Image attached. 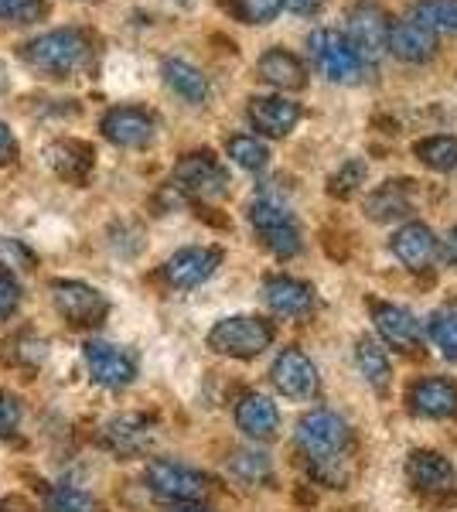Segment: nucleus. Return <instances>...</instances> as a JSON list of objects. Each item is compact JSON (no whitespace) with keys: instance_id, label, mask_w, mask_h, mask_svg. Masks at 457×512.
<instances>
[{"instance_id":"13","label":"nucleus","mask_w":457,"mask_h":512,"mask_svg":"<svg viewBox=\"0 0 457 512\" xmlns=\"http://www.w3.org/2000/svg\"><path fill=\"white\" fill-rule=\"evenodd\" d=\"M99 130H103V137L116 147H147L157 134V120L144 106H113V110L99 120Z\"/></svg>"},{"instance_id":"25","label":"nucleus","mask_w":457,"mask_h":512,"mask_svg":"<svg viewBox=\"0 0 457 512\" xmlns=\"http://www.w3.org/2000/svg\"><path fill=\"white\" fill-rule=\"evenodd\" d=\"M161 76L168 82L171 93H178L191 106H202L205 99H209V79L202 76L198 65H191L185 59H164Z\"/></svg>"},{"instance_id":"21","label":"nucleus","mask_w":457,"mask_h":512,"mask_svg":"<svg viewBox=\"0 0 457 512\" xmlns=\"http://www.w3.org/2000/svg\"><path fill=\"white\" fill-rule=\"evenodd\" d=\"M236 424L239 431L253 441H270L280 431V410L270 396L263 393H243L236 403Z\"/></svg>"},{"instance_id":"12","label":"nucleus","mask_w":457,"mask_h":512,"mask_svg":"<svg viewBox=\"0 0 457 512\" xmlns=\"http://www.w3.org/2000/svg\"><path fill=\"white\" fill-rule=\"evenodd\" d=\"M270 379L280 393L290 396V400H314L318 396V369L314 362L307 359L301 349H284L273 359V369H270Z\"/></svg>"},{"instance_id":"5","label":"nucleus","mask_w":457,"mask_h":512,"mask_svg":"<svg viewBox=\"0 0 457 512\" xmlns=\"http://www.w3.org/2000/svg\"><path fill=\"white\" fill-rule=\"evenodd\" d=\"M144 482L157 499L164 502H178V506H188V502H198L205 492H209V478H205L198 468L181 465V461H168L157 458L147 465Z\"/></svg>"},{"instance_id":"6","label":"nucleus","mask_w":457,"mask_h":512,"mask_svg":"<svg viewBox=\"0 0 457 512\" xmlns=\"http://www.w3.org/2000/svg\"><path fill=\"white\" fill-rule=\"evenodd\" d=\"M389 28H393V21H389V14L382 11L379 4L359 0V4L348 11L345 38L362 62H379L382 55L389 52Z\"/></svg>"},{"instance_id":"32","label":"nucleus","mask_w":457,"mask_h":512,"mask_svg":"<svg viewBox=\"0 0 457 512\" xmlns=\"http://www.w3.org/2000/svg\"><path fill=\"white\" fill-rule=\"evenodd\" d=\"M229 472L239 478V482H246V485H256V482H267V478L273 475V468H270V458L263 451H256V448H243V451H236L229 458Z\"/></svg>"},{"instance_id":"16","label":"nucleus","mask_w":457,"mask_h":512,"mask_svg":"<svg viewBox=\"0 0 457 512\" xmlns=\"http://www.w3.org/2000/svg\"><path fill=\"white\" fill-rule=\"evenodd\" d=\"M154 437V417L147 414H120L113 417L110 424H103L99 431V444L106 451L120 454V458H130V454H140L151 444Z\"/></svg>"},{"instance_id":"45","label":"nucleus","mask_w":457,"mask_h":512,"mask_svg":"<svg viewBox=\"0 0 457 512\" xmlns=\"http://www.w3.org/2000/svg\"><path fill=\"white\" fill-rule=\"evenodd\" d=\"M7 82H11V79H7V65L0 62V93H4V89H7Z\"/></svg>"},{"instance_id":"42","label":"nucleus","mask_w":457,"mask_h":512,"mask_svg":"<svg viewBox=\"0 0 457 512\" xmlns=\"http://www.w3.org/2000/svg\"><path fill=\"white\" fill-rule=\"evenodd\" d=\"M0 512H41V509L31 499H24V495H4L0 499Z\"/></svg>"},{"instance_id":"22","label":"nucleus","mask_w":457,"mask_h":512,"mask_svg":"<svg viewBox=\"0 0 457 512\" xmlns=\"http://www.w3.org/2000/svg\"><path fill=\"white\" fill-rule=\"evenodd\" d=\"M263 301H267L273 315H280V318H304L307 311L314 308V291L304 280L280 274V277H267V284H263Z\"/></svg>"},{"instance_id":"37","label":"nucleus","mask_w":457,"mask_h":512,"mask_svg":"<svg viewBox=\"0 0 457 512\" xmlns=\"http://www.w3.org/2000/svg\"><path fill=\"white\" fill-rule=\"evenodd\" d=\"M45 18V0H0V21L31 24Z\"/></svg>"},{"instance_id":"4","label":"nucleus","mask_w":457,"mask_h":512,"mask_svg":"<svg viewBox=\"0 0 457 512\" xmlns=\"http://www.w3.org/2000/svg\"><path fill=\"white\" fill-rule=\"evenodd\" d=\"M249 222H253L256 236L263 239V246L280 256V260H290V256L301 253V226H297L294 212L287 205H280L277 198H256L249 205Z\"/></svg>"},{"instance_id":"28","label":"nucleus","mask_w":457,"mask_h":512,"mask_svg":"<svg viewBox=\"0 0 457 512\" xmlns=\"http://www.w3.org/2000/svg\"><path fill=\"white\" fill-rule=\"evenodd\" d=\"M413 154L440 175H457V137H423L413 144Z\"/></svg>"},{"instance_id":"31","label":"nucleus","mask_w":457,"mask_h":512,"mask_svg":"<svg viewBox=\"0 0 457 512\" xmlns=\"http://www.w3.org/2000/svg\"><path fill=\"white\" fill-rule=\"evenodd\" d=\"M222 11L243 24H270L284 11V0H222Z\"/></svg>"},{"instance_id":"3","label":"nucleus","mask_w":457,"mask_h":512,"mask_svg":"<svg viewBox=\"0 0 457 512\" xmlns=\"http://www.w3.org/2000/svg\"><path fill=\"white\" fill-rule=\"evenodd\" d=\"M273 345V325L256 315H232L215 321L209 332V349L229 359H256L263 349Z\"/></svg>"},{"instance_id":"18","label":"nucleus","mask_w":457,"mask_h":512,"mask_svg":"<svg viewBox=\"0 0 457 512\" xmlns=\"http://www.w3.org/2000/svg\"><path fill=\"white\" fill-rule=\"evenodd\" d=\"M454 465L437 451H413L406 458V482L423 495H440L454 489Z\"/></svg>"},{"instance_id":"15","label":"nucleus","mask_w":457,"mask_h":512,"mask_svg":"<svg viewBox=\"0 0 457 512\" xmlns=\"http://www.w3.org/2000/svg\"><path fill=\"white\" fill-rule=\"evenodd\" d=\"M410 410L430 420H457V383L444 376L417 379L406 393Z\"/></svg>"},{"instance_id":"30","label":"nucleus","mask_w":457,"mask_h":512,"mask_svg":"<svg viewBox=\"0 0 457 512\" xmlns=\"http://www.w3.org/2000/svg\"><path fill=\"white\" fill-rule=\"evenodd\" d=\"M413 18L427 24L434 35H440V31L457 35V0H420L413 7Z\"/></svg>"},{"instance_id":"36","label":"nucleus","mask_w":457,"mask_h":512,"mask_svg":"<svg viewBox=\"0 0 457 512\" xmlns=\"http://www.w3.org/2000/svg\"><path fill=\"white\" fill-rule=\"evenodd\" d=\"M35 253L21 243V239H11V236H0V270H35Z\"/></svg>"},{"instance_id":"44","label":"nucleus","mask_w":457,"mask_h":512,"mask_svg":"<svg viewBox=\"0 0 457 512\" xmlns=\"http://www.w3.org/2000/svg\"><path fill=\"white\" fill-rule=\"evenodd\" d=\"M171 512H209V509L198 506V502H188V506H178V509H171Z\"/></svg>"},{"instance_id":"38","label":"nucleus","mask_w":457,"mask_h":512,"mask_svg":"<svg viewBox=\"0 0 457 512\" xmlns=\"http://www.w3.org/2000/svg\"><path fill=\"white\" fill-rule=\"evenodd\" d=\"M21 427V403L18 396L0 390V437H14Z\"/></svg>"},{"instance_id":"43","label":"nucleus","mask_w":457,"mask_h":512,"mask_svg":"<svg viewBox=\"0 0 457 512\" xmlns=\"http://www.w3.org/2000/svg\"><path fill=\"white\" fill-rule=\"evenodd\" d=\"M321 4H324V0H284V7H290L294 14H304V18H307V14H318Z\"/></svg>"},{"instance_id":"27","label":"nucleus","mask_w":457,"mask_h":512,"mask_svg":"<svg viewBox=\"0 0 457 512\" xmlns=\"http://www.w3.org/2000/svg\"><path fill=\"white\" fill-rule=\"evenodd\" d=\"M355 366L365 376V383L376 393L389 390V379H393V366H389V352L382 349L376 338H359L355 342Z\"/></svg>"},{"instance_id":"2","label":"nucleus","mask_w":457,"mask_h":512,"mask_svg":"<svg viewBox=\"0 0 457 512\" xmlns=\"http://www.w3.org/2000/svg\"><path fill=\"white\" fill-rule=\"evenodd\" d=\"M93 41L82 28H55L21 45V62L45 79H72L89 69Z\"/></svg>"},{"instance_id":"24","label":"nucleus","mask_w":457,"mask_h":512,"mask_svg":"<svg viewBox=\"0 0 457 512\" xmlns=\"http://www.w3.org/2000/svg\"><path fill=\"white\" fill-rule=\"evenodd\" d=\"M45 158H48V168H52L58 178L86 181L89 171H93L96 154H93V147L82 144V140H55L45 151Z\"/></svg>"},{"instance_id":"19","label":"nucleus","mask_w":457,"mask_h":512,"mask_svg":"<svg viewBox=\"0 0 457 512\" xmlns=\"http://www.w3.org/2000/svg\"><path fill=\"white\" fill-rule=\"evenodd\" d=\"M389 250H393L396 260L410 270H427L430 263L437 260V236L430 226L423 222H406L403 229H396L393 239H389Z\"/></svg>"},{"instance_id":"33","label":"nucleus","mask_w":457,"mask_h":512,"mask_svg":"<svg viewBox=\"0 0 457 512\" xmlns=\"http://www.w3.org/2000/svg\"><path fill=\"white\" fill-rule=\"evenodd\" d=\"M427 332H430V338H434L440 355L457 362V311H451V308L434 311L427 321Z\"/></svg>"},{"instance_id":"1","label":"nucleus","mask_w":457,"mask_h":512,"mask_svg":"<svg viewBox=\"0 0 457 512\" xmlns=\"http://www.w3.org/2000/svg\"><path fill=\"white\" fill-rule=\"evenodd\" d=\"M294 444L314 482L345 489L355 472V437L342 417L331 410H311L297 420Z\"/></svg>"},{"instance_id":"26","label":"nucleus","mask_w":457,"mask_h":512,"mask_svg":"<svg viewBox=\"0 0 457 512\" xmlns=\"http://www.w3.org/2000/svg\"><path fill=\"white\" fill-rule=\"evenodd\" d=\"M260 79H267L277 89H304L307 86V69L297 55L284 52V48H270L260 59Z\"/></svg>"},{"instance_id":"40","label":"nucleus","mask_w":457,"mask_h":512,"mask_svg":"<svg viewBox=\"0 0 457 512\" xmlns=\"http://www.w3.org/2000/svg\"><path fill=\"white\" fill-rule=\"evenodd\" d=\"M437 256L444 263H451V267H457V226L447 229L444 239H437Z\"/></svg>"},{"instance_id":"8","label":"nucleus","mask_w":457,"mask_h":512,"mask_svg":"<svg viewBox=\"0 0 457 512\" xmlns=\"http://www.w3.org/2000/svg\"><path fill=\"white\" fill-rule=\"evenodd\" d=\"M307 48H311V59L318 62V69L338 86H352V82L362 79V59L352 52L348 38L335 28H318L311 38H307Z\"/></svg>"},{"instance_id":"7","label":"nucleus","mask_w":457,"mask_h":512,"mask_svg":"<svg viewBox=\"0 0 457 512\" xmlns=\"http://www.w3.org/2000/svg\"><path fill=\"white\" fill-rule=\"evenodd\" d=\"M52 301L55 311L69 321L72 328H96L110 315V301L103 291L82 280H52Z\"/></svg>"},{"instance_id":"39","label":"nucleus","mask_w":457,"mask_h":512,"mask_svg":"<svg viewBox=\"0 0 457 512\" xmlns=\"http://www.w3.org/2000/svg\"><path fill=\"white\" fill-rule=\"evenodd\" d=\"M21 304V284L7 270H0V321H7Z\"/></svg>"},{"instance_id":"11","label":"nucleus","mask_w":457,"mask_h":512,"mask_svg":"<svg viewBox=\"0 0 457 512\" xmlns=\"http://www.w3.org/2000/svg\"><path fill=\"white\" fill-rule=\"evenodd\" d=\"M222 263L219 246H185L164 263V280L178 291H191V287H202Z\"/></svg>"},{"instance_id":"29","label":"nucleus","mask_w":457,"mask_h":512,"mask_svg":"<svg viewBox=\"0 0 457 512\" xmlns=\"http://www.w3.org/2000/svg\"><path fill=\"white\" fill-rule=\"evenodd\" d=\"M226 154L232 158V164H239V168H246V171H263L270 164L267 144H263L260 137H253V134L229 137L226 140Z\"/></svg>"},{"instance_id":"34","label":"nucleus","mask_w":457,"mask_h":512,"mask_svg":"<svg viewBox=\"0 0 457 512\" xmlns=\"http://www.w3.org/2000/svg\"><path fill=\"white\" fill-rule=\"evenodd\" d=\"M45 502H48V512H103V506H99L93 495L82 492V489H72V485L48 489Z\"/></svg>"},{"instance_id":"41","label":"nucleus","mask_w":457,"mask_h":512,"mask_svg":"<svg viewBox=\"0 0 457 512\" xmlns=\"http://www.w3.org/2000/svg\"><path fill=\"white\" fill-rule=\"evenodd\" d=\"M14 154H18V140H14V130L7 127V123H0V164L14 161Z\"/></svg>"},{"instance_id":"10","label":"nucleus","mask_w":457,"mask_h":512,"mask_svg":"<svg viewBox=\"0 0 457 512\" xmlns=\"http://www.w3.org/2000/svg\"><path fill=\"white\" fill-rule=\"evenodd\" d=\"M82 355H86L89 376L106 390H123V386H130L137 379V359L120 345L93 338V342L82 345Z\"/></svg>"},{"instance_id":"17","label":"nucleus","mask_w":457,"mask_h":512,"mask_svg":"<svg viewBox=\"0 0 457 512\" xmlns=\"http://www.w3.org/2000/svg\"><path fill=\"white\" fill-rule=\"evenodd\" d=\"M246 117L263 137H287L301 120V106L287 96H253L246 106Z\"/></svg>"},{"instance_id":"35","label":"nucleus","mask_w":457,"mask_h":512,"mask_svg":"<svg viewBox=\"0 0 457 512\" xmlns=\"http://www.w3.org/2000/svg\"><path fill=\"white\" fill-rule=\"evenodd\" d=\"M365 171H369V168H365V161H359V158L345 161L342 168L328 178V192L335 198H352L365 185Z\"/></svg>"},{"instance_id":"20","label":"nucleus","mask_w":457,"mask_h":512,"mask_svg":"<svg viewBox=\"0 0 457 512\" xmlns=\"http://www.w3.org/2000/svg\"><path fill=\"white\" fill-rule=\"evenodd\" d=\"M389 52L403 62H430L437 52V35L413 14H406L389 28Z\"/></svg>"},{"instance_id":"23","label":"nucleus","mask_w":457,"mask_h":512,"mask_svg":"<svg viewBox=\"0 0 457 512\" xmlns=\"http://www.w3.org/2000/svg\"><path fill=\"white\" fill-rule=\"evenodd\" d=\"M410 209H413V181L406 178L382 181L376 192H369V198H365V216L376 222L406 219Z\"/></svg>"},{"instance_id":"14","label":"nucleus","mask_w":457,"mask_h":512,"mask_svg":"<svg viewBox=\"0 0 457 512\" xmlns=\"http://www.w3.org/2000/svg\"><path fill=\"white\" fill-rule=\"evenodd\" d=\"M372 321H376L379 335L386 345H393L396 352H420L423 345V328L413 311L400 308V304H386V301H376L372 304Z\"/></svg>"},{"instance_id":"9","label":"nucleus","mask_w":457,"mask_h":512,"mask_svg":"<svg viewBox=\"0 0 457 512\" xmlns=\"http://www.w3.org/2000/svg\"><path fill=\"white\" fill-rule=\"evenodd\" d=\"M171 188L191 198H222L229 192V175L209 151H195L174 164Z\"/></svg>"}]
</instances>
